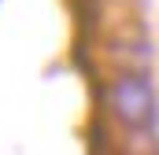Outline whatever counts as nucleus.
I'll return each instance as SVG.
<instances>
[{
	"label": "nucleus",
	"mask_w": 159,
	"mask_h": 155,
	"mask_svg": "<svg viewBox=\"0 0 159 155\" xmlns=\"http://www.w3.org/2000/svg\"><path fill=\"white\" fill-rule=\"evenodd\" d=\"M100 55H104L107 70H152L156 67V44L148 37V30L137 26V22L104 33Z\"/></svg>",
	"instance_id": "obj_2"
},
{
	"label": "nucleus",
	"mask_w": 159,
	"mask_h": 155,
	"mask_svg": "<svg viewBox=\"0 0 159 155\" xmlns=\"http://www.w3.org/2000/svg\"><path fill=\"white\" fill-rule=\"evenodd\" d=\"M96 111L126 152H159V85L152 70H104Z\"/></svg>",
	"instance_id": "obj_1"
}]
</instances>
